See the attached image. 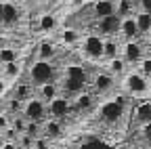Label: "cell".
Returning a JSON list of instances; mask_svg holds the SVG:
<instances>
[{
    "instance_id": "obj_1",
    "label": "cell",
    "mask_w": 151,
    "mask_h": 149,
    "mask_svg": "<svg viewBox=\"0 0 151 149\" xmlns=\"http://www.w3.org/2000/svg\"><path fill=\"white\" fill-rule=\"evenodd\" d=\"M130 103V97L128 95H116L113 99L105 101L101 107H99V116L105 124H116L124 118L126 114V107Z\"/></svg>"
},
{
    "instance_id": "obj_2",
    "label": "cell",
    "mask_w": 151,
    "mask_h": 149,
    "mask_svg": "<svg viewBox=\"0 0 151 149\" xmlns=\"http://www.w3.org/2000/svg\"><path fill=\"white\" fill-rule=\"evenodd\" d=\"M88 84V76H86V69L82 65H67L65 73H63V88L67 95H78V92L86 90Z\"/></svg>"
},
{
    "instance_id": "obj_3",
    "label": "cell",
    "mask_w": 151,
    "mask_h": 149,
    "mask_svg": "<svg viewBox=\"0 0 151 149\" xmlns=\"http://www.w3.org/2000/svg\"><path fill=\"white\" fill-rule=\"evenodd\" d=\"M55 76H57V67L52 61H42V59H36L29 69H27V80L34 84V86H42L46 82H55Z\"/></svg>"
},
{
    "instance_id": "obj_4",
    "label": "cell",
    "mask_w": 151,
    "mask_h": 149,
    "mask_svg": "<svg viewBox=\"0 0 151 149\" xmlns=\"http://www.w3.org/2000/svg\"><path fill=\"white\" fill-rule=\"evenodd\" d=\"M124 90L128 97H149V90H151V80L139 69L126 73L124 78Z\"/></svg>"
},
{
    "instance_id": "obj_5",
    "label": "cell",
    "mask_w": 151,
    "mask_h": 149,
    "mask_svg": "<svg viewBox=\"0 0 151 149\" xmlns=\"http://www.w3.org/2000/svg\"><path fill=\"white\" fill-rule=\"evenodd\" d=\"M21 114H23L25 120L44 124V120L48 118V105H46L40 97H29V99L23 103V107H21Z\"/></svg>"
},
{
    "instance_id": "obj_6",
    "label": "cell",
    "mask_w": 151,
    "mask_h": 149,
    "mask_svg": "<svg viewBox=\"0 0 151 149\" xmlns=\"http://www.w3.org/2000/svg\"><path fill=\"white\" fill-rule=\"evenodd\" d=\"M82 53L90 61H97V59H103V46H105V38L99 34V32H88L84 34L82 38Z\"/></svg>"
},
{
    "instance_id": "obj_7",
    "label": "cell",
    "mask_w": 151,
    "mask_h": 149,
    "mask_svg": "<svg viewBox=\"0 0 151 149\" xmlns=\"http://www.w3.org/2000/svg\"><path fill=\"white\" fill-rule=\"evenodd\" d=\"M120 57L128 63V65H139L141 59L145 57V48L139 40H126L122 44V50H120Z\"/></svg>"
},
{
    "instance_id": "obj_8",
    "label": "cell",
    "mask_w": 151,
    "mask_h": 149,
    "mask_svg": "<svg viewBox=\"0 0 151 149\" xmlns=\"http://www.w3.org/2000/svg\"><path fill=\"white\" fill-rule=\"evenodd\" d=\"M71 109H73V107H71V99L59 95L57 99H52V101L48 103V118L63 120V118L69 116V111H71Z\"/></svg>"
},
{
    "instance_id": "obj_9",
    "label": "cell",
    "mask_w": 151,
    "mask_h": 149,
    "mask_svg": "<svg viewBox=\"0 0 151 149\" xmlns=\"http://www.w3.org/2000/svg\"><path fill=\"white\" fill-rule=\"evenodd\" d=\"M120 17L118 15H109L103 17V19H97V32L103 36V38H111V36L120 34Z\"/></svg>"
},
{
    "instance_id": "obj_10",
    "label": "cell",
    "mask_w": 151,
    "mask_h": 149,
    "mask_svg": "<svg viewBox=\"0 0 151 149\" xmlns=\"http://www.w3.org/2000/svg\"><path fill=\"white\" fill-rule=\"evenodd\" d=\"M32 90H34V84H32L27 78H25V80L19 78V80L15 82V86H11V95H13V99L25 103V101L32 97Z\"/></svg>"
},
{
    "instance_id": "obj_11",
    "label": "cell",
    "mask_w": 151,
    "mask_h": 149,
    "mask_svg": "<svg viewBox=\"0 0 151 149\" xmlns=\"http://www.w3.org/2000/svg\"><path fill=\"white\" fill-rule=\"evenodd\" d=\"M120 36L124 40H137L141 36L139 25L134 21V15H132V17H124V19L120 21Z\"/></svg>"
},
{
    "instance_id": "obj_12",
    "label": "cell",
    "mask_w": 151,
    "mask_h": 149,
    "mask_svg": "<svg viewBox=\"0 0 151 149\" xmlns=\"http://www.w3.org/2000/svg\"><path fill=\"white\" fill-rule=\"evenodd\" d=\"M21 73H23V63H21V59H19V61H11V63L0 65V76L6 78L11 84H13V82H17L19 78H21Z\"/></svg>"
},
{
    "instance_id": "obj_13",
    "label": "cell",
    "mask_w": 151,
    "mask_h": 149,
    "mask_svg": "<svg viewBox=\"0 0 151 149\" xmlns=\"http://www.w3.org/2000/svg\"><path fill=\"white\" fill-rule=\"evenodd\" d=\"M71 107H73L76 111H90V109L94 107V95H92V92H88V90L78 92V95L73 97V101H71Z\"/></svg>"
},
{
    "instance_id": "obj_14",
    "label": "cell",
    "mask_w": 151,
    "mask_h": 149,
    "mask_svg": "<svg viewBox=\"0 0 151 149\" xmlns=\"http://www.w3.org/2000/svg\"><path fill=\"white\" fill-rule=\"evenodd\" d=\"M92 86H94L97 92H109L113 86H116V76H111L109 71H99L97 76H94Z\"/></svg>"
},
{
    "instance_id": "obj_15",
    "label": "cell",
    "mask_w": 151,
    "mask_h": 149,
    "mask_svg": "<svg viewBox=\"0 0 151 149\" xmlns=\"http://www.w3.org/2000/svg\"><path fill=\"white\" fill-rule=\"evenodd\" d=\"M92 15L97 19L116 15V0H97V2H92Z\"/></svg>"
},
{
    "instance_id": "obj_16",
    "label": "cell",
    "mask_w": 151,
    "mask_h": 149,
    "mask_svg": "<svg viewBox=\"0 0 151 149\" xmlns=\"http://www.w3.org/2000/svg\"><path fill=\"white\" fill-rule=\"evenodd\" d=\"M21 19V11L13 0H4V11H2V25H15Z\"/></svg>"
},
{
    "instance_id": "obj_17",
    "label": "cell",
    "mask_w": 151,
    "mask_h": 149,
    "mask_svg": "<svg viewBox=\"0 0 151 149\" xmlns=\"http://www.w3.org/2000/svg\"><path fill=\"white\" fill-rule=\"evenodd\" d=\"M38 88V97H40L46 105L52 101V99H57L61 95V86L57 84V82H46V84H42V86H36Z\"/></svg>"
},
{
    "instance_id": "obj_18",
    "label": "cell",
    "mask_w": 151,
    "mask_h": 149,
    "mask_svg": "<svg viewBox=\"0 0 151 149\" xmlns=\"http://www.w3.org/2000/svg\"><path fill=\"white\" fill-rule=\"evenodd\" d=\"M59 23L61 21L55 13H44V15H40V19H38V30L42 34H52V32H57Z\"/></svg>"
},
{
    "instance_id": "obj_19",
    "label": "cell",
    "mask_w": 151,
    "mask_h": 149,
    "mask_svg": "<svg viewBox=\"0 0 151 149\" xmlns=\"http://www.w3.org/2000/svg\"><path fill=\"white\" fill-rule=\"evenodd\" d=\"M42 135L50 141V139H59L61 135H63V124H61V120H55V118H48V120H44V124H42Z\"/></svg>"
},
{
    "instance_id": "obj_20",
    "label": "cell",
    "mask_w": 151,
    "mask_h": 149,
    "mask_svg": "<svg viewBox=\"0 0 151 149\" xmlns=\"http://www.w3.org/2000/svg\"><path fill=\"white\" fill-rule=\"evenodd\" d=\"M55 55H57V46H55L48 38H44V40L38 42V46H36V57H38V59H42V61H52Z\"/></svg>"
},
{
    "instance_id": "obj_21",
    "label": "cell",
    "mask_w": 151,
    "mask_h": 149,
    "mask_svg": "<svg viewBox=\"0 0 151 149\" xmlns=\"http://www.w3.org/2000/svg\"><path fill=\"white\" fill-rule=\"evenodd\" d=\"M82 38H84V34H82L80 30H76V27H65V30L61 32V42H63L65 46H76V44H80Z\"/></svg>"
},
{
    "instance_id": "obj_22",
    "label": "cell",
    "mask_w": 151,
    "mask_h": 149,
    "mask_svg": "<svg viewBox=\"0 0 151 149\" xmlns=\"http://www.w3.org/2000/svg\"><path fill=\"white\" fill-rule=\"evenodd\" d=\"M134 120L141 122V124H149V122H151V99L141 101V103L134 107Z\"/></svg>"
},
{
    "instance_id": "obj_23",
    "label": "cell",
    "mask_w": 151,
    "mask_h": 149,
    "mask_svg": "<svg viewBox=\"0 0 151 149\" xmlns=\"http://www.w3.org/2000/svg\"><path fill=\"white\" fill-rule=\"evenodd\" d=\"M120 50H122V42L111 38H105V46H103V57L105 59H113V57H120Z\"/></svg>"
},
{
    "instance_id": "obj_24",
    "label": "cell",
    "mask_w": 151,
    "mask_h": 149,
    "mask_svg": "<svg viewBox=\"0 0 151 149\" xmlns=\"http://www.w3.org/2000/svg\"><path fill=\"white\" fill-rule=\"evenodd\" d=\"M107 71L111 73V76H124L126 73V67H128V63L122 59V57H113V59H107Z\"/></svg>"
},
{
    "instance_id": "obj_25",
    "label": "cell",
    "mask_w": 151,
    "mask_h": 149,
    "mask_svg": "<svg viewBox=\"0 0 151 149\" xmlns=\"http://www.w3.org/2000/svg\"><path fill=\"white\" fill-rule=\"evenodd\" d=\"M134 21H137L141 34H149V32H151V13L137 11V13H134Z\"/></svg>"
},
{
    "instance_id": "obj_26",
    "label": "cell",
    "mask_w": 151,
    "mask_h": 149,
    "mask_svg": "<svg viewBox=\"0 0 151 149\" xmlns=\"http://www.w3.org/2000/svg\"><path fill=\"white\" fill-rule=\"evenodd\" d=\"M116 15L120 19L132 17L134 15V2H130V0H116Z\"/></svg>"
},
{
    "instance_id": "obj_27",
    "label": "cell",
    "mask_w": 151,
    "mask_h": 149,
    "mask_svg": "<svg viewBox=\"0 0 151 149\" xmlns=\"http://www.w3.org/2000/svg\"><path fill=\"white\" fill-rule=\"evenodd\" d=\"M21 59V55H19V48L15 46H4V48H0V65H4V63H11V61H19Z\"/></svg>"
},
{
    "instance_id": "obj_28",
    "label": "cell",
    "mask_w": 151,
    "mask_h": 149,
    "mask_svg": "<svg viewBox=\"0 0 151 149\" xmlns=\"http://www.w3.org/2000/svg\"><path fill=\"white\" fill-rule=\"evenodd\" d=\"M25 135H29V137H42V124L40 122H32V120H27V126H25Z\"/></svg>"
},
{
    "instance_id": "obj_29",
    "label": "cell",
    "mask_w": 151,
    "mask_h": 149,
    "mask_svg": "<svg viewBox=\"0 0 151 149\" xmlns=\"http://www.w3.org/2000/svg\"><path fill=\"white\" fill-rule=\"evenodd\" d=\"M137 69L143 73V76L151 78V57H143V59H141V63L137 65Z\"/></svg>"
},
{
    "instance_id": "obj_30",
    "label": "cell",
    "mask_w": 151,
    "mask_h": 149,
    "mask_svg": "<svg viewBox=\"0 0 151 149\" xmlns=\"http://www.w3.org/2000/svg\"><path fill=\"white\" fill-rule=\"evenodd\" d=\"M17 143H19V147L21 149H34V137H29V135H19V139H17Z\"/></svg>"
},
{
    "instance_id": "obj_31",
    "label": "cell",
    "mask_w": 151,
    "mask_h": 149,
    "mask_svg": "<svg viewBox=\"0 0 151 149\" xmlns=\"http://www.w3.org/2000/svg\"><path fill=\"white\" fill-rule=\"evenodd\" d=\"M2 137H4V141H17V139H19V132H17L13 126H9L4 132H2Z\"/></svg>"
},
{
    "instance_id": "obj_32",
    "label": "cell",
    "mask_w": 151,
    "mask_h": 149,
    "mask_svg": "<svg viewBox=\"0 0 151 149\" xmlns=\"http://www.w3.org/2000/svg\"><path fill=\"white\" fill-rule=\"evenodd\" d=\"M34 149H48V139L42 135V137H36L34 139Z\"/></svg>"
},
{
    "instance_id": "obj_33",
    "label": "cell",
    "mask_w": 151,
    "mask_h": 149,
    "mask_svg": "<svg viewBox=\"0 0 151 149\" xmlns=\"http://www.w3.org/2000/svg\"><path fill=\"white\" fill-rule=\"evenodd\" d=\"M9 126H11V116L9 114H0V135H2Z\"/></svg>"
},
{
    "instance_id": "obj_34",
    "label": "cell",
    "mask_w": 151,
    "mask_h": 149,
    "mask_svg": "<svg viewBox=\"0 0 151 149\" xmlns=\"http://www.w3.org/2000/svg\"><path fill=\"white\" fill-rule=\"evenodd\" d=\"M11 86H13V84H11L6 78H2V76H0V97H4L6 92L11 90Z\"/></svg>"
},
{
    "instance_id": "obj_35",
    "label": "cell",
    "mask_w": 151,
    "mask_h": 149,
    "mask_svg": "<svg viewBox=\"0 0 151 149\" xmlns=\"http://www.w3.org/2000/svg\"><path fill=\"white\" fill-rule=\"evenodd\" d=\"M137 4H139V11L151 13V0H137Z\"/></svg>"
},
{
    "instance_id": "obj_36",
    "label": "cell",
    "mask_w": 151,
    "mask_h": 149,
    "mask_svg": "<svg viewBox=\"0 0 151 149\" xmlns=\"http://www.w3.org/2000/svg\"><path fill=\"white\" fill-rule=\"evenodd\" d=\"M143 137L147 143H151V122L149 124H143Z\"/></svg>"
},
{
    "instance_id": "obj_37",
    "label": "cell",
    "mask_w": 151,
    "mask_h": 149,
    "mask_svg": "<svg viewBox=\"0 0 151 149\" xmlns=\"http://www.w3.org/2000/svg\"><path fill=\"white\" fill-rule=\"evenodd\" d=\"M0 149H19V143L17 141H4L0 145Z\"/></svg>"
},
{
    "instance_id": "obj_38",
    "label": "cell",
    "mask_w": 151,
    "mask_h": 149,
    "mask_svg": "<svg viewBox=\"0 0 151 149\" xmlns=\"http://www.w3.org/2000/svg\"><path fill=\"white\" fill-rule=\"evenodd\" d=\"M88 2V0H69V4L73 6V9H78V6H84Z\"/></svg>"
},
{
    "instance_id": "obj_39",
    "label": "cell",
    "mask_w": 151,
    "mask_h": 149,
    "mask_svg": "<svg viewBox=\"0 0 151 149\" xmlns=\"http://www.w3.org/2000/svg\"><path fill=\"white\" fill-rule=\"evenodd\" d=\"M2 11H4V0H0V23H2Z\"/></svg>"
},
{
    "instance_id": "obj_40",
    "label": "cell",
    "mask_w": 151,
    "mask_h": 149,
    "mask_svg": "<svg viewBox=\"0 0 151 149\" xmlns=\"http://www.w3.org/2000/svg\"><path fill=\"white\" fill-rule=\"evenodd\" d=\"M6 46V38H4V36H0V48H4Z\"/></svg>"
},
{
    "instance_id": "obj_41",
    "label": "cell",
    "mask_w": 151,
    "mask_h": 149,
    "mask_svg": "<svg viewBox=\"0 0 151 149\" xmlns=\"http://www.w3.org/2000/svg\"><path fill=\"white\" fill-rule=\"evenodd\" d=\"M147 44H149V46H151V32H149V34H147Z\"/></svg>"
},
{
    "instance_id": "obj_42",
    "label": "cell",
    "mask_w": 151,
    "mask_h": 149,
    "mask_svg": "<svg viewBox=\"0 0 151 149\" xmlns=\"http://www.w3.org/2000/svg\"><path fill=\"white\" fill-rule=\"evenodd\" d=\"M2 143H4V137H2V135H0V145H2Z\"/></svg>"
},
{
    "instance_id": "obj_43",
    "label": "cell",
    "mask_w": 151,
    "mask_h": 149,
    "mask_svg": "<svg viewBox=\"0 0 151 149\" xmlns=\"http://www.w3.org/2000/svg\"><path fill=\"white\" fill-rule=\"evenodd\" d=\"M88 2H97V0H88Z\"/></svg>"
},
{
    "instance_id": "obj_44",
    "label": "cell",
    "mask_w": 151,
    "mask_h": 149,
    "mask_svg": "<svg viewBox=\"0 0 151 149\" xmlns=\"http://www.w3.org/2000/svg\"><path fill=\"white\" fill-rule=\"evenodd\" d=\"M149 99H151V90H149Z\"/></svg>"
},
{
    "instance_id": "obj_45",
    "label": "cell",
    "mask_w": 151,
    "mask_h": 149,
    "mask_svg": "<svg viewBox=\"0 0 151 149\" xmlns=\"http://www.w3.org/2000/svg\"><path fill=\"white\" fill-rule=\"evenodd\" d=\"M130 2H134V0H130Z\"/></svg>"
},
{
    "instance_id": "obj_46",
    "label": "cell",
    "mask_w": 151,
    "mask_h": 149,
    "mask_svg": "<svg viewBox=\"0 0 151 149\" xmlns=\"http://www.w3.org/2000/svg\"><path fill=\"white\" fill-rule=\"evenodd\" d=\"M149 80H151V78H149Z\"/></svg>"
}]
</instances>
